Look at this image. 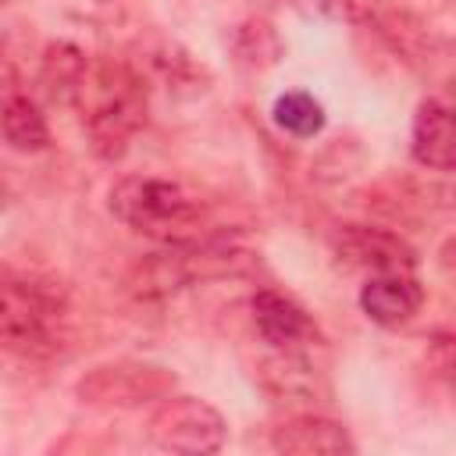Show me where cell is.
<instances>
[{"mask_svg": "<svg viewBox=\"0 0 456 456\" xmlns=\"http://www.w3.org/2000/svg\"><path fill=\"white\" fill-rule=\"evenodd\" d=\"M0 342L25 363H50L71 346V303L64 285L36 274H4Z\"/></svg>", "mask_w": 456, "mask_h": 456, "instance_id": "6da1fadb", "label": "cell"}, {"mask_svg": "<svg viewBox=\"0 0 456 456\" xmlns=\"http://www.w3.org/2000/svg\"><path fill=\"white\" fill-rule=\"evenodd\" d=\"M110 214L128 224L132 232L153 239V242H167V246H182V242H196L200 228L207 221V207L203 200L185 189L175 178H160V175H128L110 189Z\"/></svg>", "mask_w": 456, "mask_h": 456, "instance_id": "7a4b0ae2", "label": "cell"}, {"mask_svg": "<svg viewBox=\"0 0 456 456\" xmlns=\"http://www.w3.org/2000/svg\"><path fill=\"white\" fill-rule=\"evenodd\" d=\"M78 103L86 135L103 160H118L146 121V89L139 75L118 61L89 68Z\"/></svg>", "mask_w": 456, "mask_h": 456, "instance_id": "3957f363", "label": "cell"}, {"mask_svg": "<svg viewBox=\"0 0 456 456\" xmlns=\"http://www.w3.org/2000/svg\"><path fill=\"white\" fill-rule=\"evenodd\" d=\"M146 438L164 452L203 456L224 445V420L221 413L192 395H167L146 420Z\"/></svg>", "mask_w": 456, "mask_h": 456, "instance_id": "277c9868", "label": "cell"}, {"mask_svg": "<svg viewBox=\"0 0 456 456\" xmlns=\"http://www.w3.org/2000/svg\"><path fill=\"white\" fill-rule=\"evenodd\" d=\"M175 378L150 363H103L93 367L78 385V399L89 406H139L150 399H167Z\"/></svg>", "mask_w": 456, "mask_h": 456, "instance_id": "5b68a950", "label": "cell"}, {"mask_svg": "<svg viewBox=\"0 0 456 456\" xmlns=\"http://www.w3.org/2000/svg\"><path fill=\"white\" fill-rule=\"evenodd\" d=\"M331 253L342 267L370 271V274L413 271V264H417L413 246L378 224H338L331 232Z\"/></svg>", "mask_w": 456, "mask_h": 456, "instance_id": "8992f818", "label": "cell"}, {"mask_svg": "<svg viewBox=\"0 0 456 456\" xmlns=\"http://www.w3.org/2000/svg\"><path fill=\"white\" fill-rule=\"evenodd\" d=\"M253 324L271 349H299L303 353L317 338V328L306 317V310L278 289H260L253 296Z\"/></svg>", "mask_w": 456, "mask_h": 456, "instance_id": "52a82bcc", "label": "cell"}, {"mask_svg": "<svg viewBox=\"0 0 456 456\" xmlns=\"http://www.w3.org/2000/svg\"><path fill=\"white\" fill-rule=\"evenodd\" d=\"M410 153L420 167L456 171V110L442 100H428L417 107Z\"/></svg>", "mask_w": 456, "mask_h": 456, "instance_id": "ba28073f", "label": "cell"}, {"mask_svg": "<svg viewBox=\"0 0 456 456\" xmlns=\"http://www.w3.org/2000/svg\"><path fill=\"white\" fill-rule=\"evenodd\" d=\"M271 445L278 452H296V456H342V452L349 456L356 449L338 420H328L317 413L285 417L271 431Z\"/></svg>", "mask_w": 456, "mask_h": 456, "instance_id": "9c48e42d", "label": "cell"}, {"mask_svg": "<svg viewBox=\"0 0 456 456\" xmlns=\"http://www.w3.org/2000/svg\"><path fill=\"white\" fill-rule=\"evenodd\" d=\"M360 306L374 324L399 328L420 310V285L410 271H392V274H374L360 289Z\"/></svg>", "mask_w": 456, "mask_h": 456, "instance_id": "30bf717a", "label": "cell"}, {"mask_svg": "<svg viewBox=\"0 0 456 456\" xmlns=\"http://www.w3.org/2000/svg\"><path fill=\"white\" fill-rule=\"evenodd\" d=\"M86 75H89V64H86V53L75 46V43H50L43 50V61H39V89L50 103H78L82 96V86H86Z\"/></svg>", "mask_w": 456, "mask_h": 456, "instance_id": "8fae6325", "label": "cell"}, {"mask_svg": "<svg viewBox=\"0 0 456 456\" xmlns=\"http://www.w3.org/2000/svg\"><path fill=\"white\" fill-rule=\"evenodd\" d=\"M0 128H4L7 146L18 150V153H36V150H46V142H50L46 118L39 114V107L25 93H7L4 96Z\"/></svg>", "mask_w": 456, "mask_h": 456, "instance_id": "7c38bea8", "label": "cell"}, {"mask_svg": "<svg viewBox=\"0 0 456 456\" xmlns=\"http://www.w3.org/2000/svg\"><path fill=\"white\" fill-rule=\"evenodd\" d=\"M274 121L289 135L306 139V135H317L324 128V110L310 93H285L274 100Z\"/></svg>", "mask_w": 456, "mask_h": 456, "instance_id": "4fadbf2b", "label": "cell"}, {"mask_svg": "<svg viewBox=\"0 0 456 456\" xmlns=\"http://www.w3.org/2000/svg\"><path fill=\"white\" fill-rule=\"evenodd\" d=\"M428 363H431V370H435L442 381H449V385L456 388V331H442V335L431 338V346H428Z\"/></svg>", "mask_w": 456, "mask_h": 456, "instance_id": "5bb4252c", "label": "cell"}]
</instances>
